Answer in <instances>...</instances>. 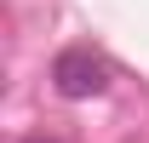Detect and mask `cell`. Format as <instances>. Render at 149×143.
Returning a JSON list of instances; mask_svg holds the SVG:
<instances>
[{"label": "cell", "mask_w": 149, "mask_h": 143, "mask_svg": "<svg viewBox=\"0 0 149 143\" xmlns=\"http://www.w3.org/2000/svg\"><path fill=\"white\" fill-rule=\"evenodd\" d=\"M52 86L63 92V97H97V92L109 86V69H103L97 52L69 46V52H57V63H52Z\"/></svg>", "instance_id": "cell-1"}, {"label": "cell", "mask_w": 149, "mask_h": 143, "mask_svg": "<svg viewBox=\"0 0 149 143\" xmlns=\"http://www.w3.org/2000/svg\"><path fill=\"white\" fill-rule=\"evenodd\" d=\"M23 143H57V137H46V132H35V137H23Z\"/></svg>", "instance_id": "cell-2"}]
</instances>
